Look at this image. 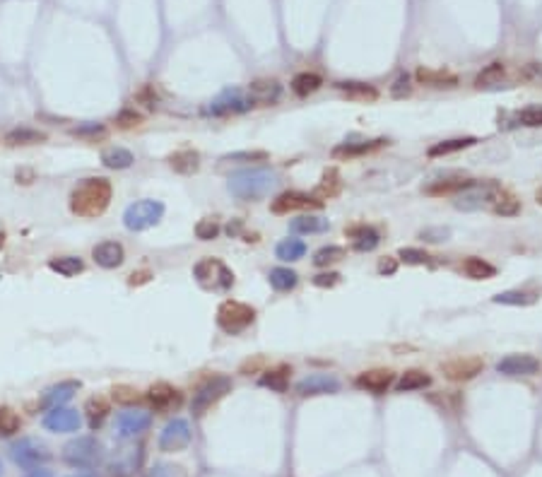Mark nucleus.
Returning <instances> with one entry per match:
<instances>
[{"mask_svg": "<svg viewBox=\"0 0 542 477\" xmlns=\"http://www.w3.org/2000/svg\"><path fill=\"white\" fill-rule=\"evenodd\" d=\"M111 196H114V188L108 178H84L70 193V210L78 217H97L108 207Z\"/></svg>", "mask_w": 542, "mask_h": 477, "instance_id": "nucleus-1", "label": "nucleus"}, {"mask_svg": "<svg viewBox=\"0 0 542 477\" xmlns=\"http://www.w3.org/2000/svg\"><path fill=\"white\" fill-rule=\"evenodd\" d=\"M277 186V174L272 169H241L227 178V188L239 200H258L266 198Z\"/></svg>", "mask_w": 542, "mask_h": 477, "instance_id": "nucleus-2", "label": "nucleus"}, {"mask_svg": "<svg viewBox=\"0 0 542 477\" xmlns=\"http://www.w3.org/2000/svg\"><path fill=\"white\" fill-rule=\"evenodd\" d=\"M232 391V379L224 374H212L193 391V400H191V412L196 417H202L217 400H222L224 395Z\"/></svg>", "mask_w": 542, "mask_h": 477, "instance_id": "nucleus-3", "label": "nucleus"}, {"mask_svg": "<svg viewBox=\"0 0 542 477\" xmlns=\"http://www.w3.org/2000/svg\"><path fill=\"white\" fill-rule=\"evenodd\" d=\"M60 456L70 467H94L97 463H102L104 446L97 437H78L65 443Z\"/></svg>", "mask_w": 542, "mask_h": 477, "instance_id": "nucleus-4", "label": "nucleus"}, {"mask_svg": "<svg viewBox=\"0 0 542 477\" xmlns=\"http://www.w3.org/2000/svg\"><path fill=\"white\" fill-rule=\"evenodd\" d=\"M10 458L22 470H36V467H44L51 461V448L41 439L25 437L10 446Z\"/></svg>", "mask_w": 542, "mask_h": 477, "instance_id": "nucleus-5", "label": "nucleus"}, {"mask_svg": "<svg viewBox=\"0 0 542 477\" xmlns=\"http://www.w3.org/2000/svg\"><path fill=\"white\" fill-rule=\"evenodd\" d=\"M502 188L494 181H470L463 191L456 193V207L458 210H480V207H492Z\"/></svg>", "mask_w": 542, "mask_h": 477, "instance_id": "nucleus-6", "label": "nucleus"}, {"mask_svg": "<svg viewBox=\"0 0 542 477\" xmlns=\"http://www.w3.org/2000/svg\"><path fill=\"white\" fill-rule=\"evenodd\" d=\"M164 217V202L159 200H138L133 205L126 207L123 212V224L130 231H145L150 226L159 224V220Z\"/></svg>", "mask_w": 542, "mask_h": 477, "instance_id": "nucleus-7", "label": "nucleus"}, {"mask_svg": "<svg viewBox=\"0 0 542 477\" xmlns=\"http://www.w3.org/2000/svg\"><path fill=\"white\" fill-rule=\"evenodd\" d=\"M253 318H256V311L248 304H244V301H234V299L224 301V304L217 309V325L229 335L246 330L248 325L253 323Z\"/></svg>", "mask_w": 542, "mask_h": 477, "instance_id": "nucleus-8", "label": "nucleus"}, {"mask_svg": "<svg viewBox=\"0 0 542 477\" xmlns=\"http://www.w3.org/2000/svg\"><path fill=\"white\" fill-rule=\"evenodd\" d=\"M193 275L205 290H229L234 285V272L217 258H205L193 268Z\"/></svg>", "mask_w": 542, "mask_h": 477, "instance_id": "nucleus-9", "label": "nucleus"}, {"mask_svg": "<svg viewBox=\"0 0 542 477\" xmlns=\"http://www.w3.org/2000/svg\"><path fill=\"white\" fill-rule=\"evenodd\" d=\"M253 106V99L248 97V92H244L241 87H227L217 94L205 111L210 116H232V113H244Z\"/></svg>", "mask_w": 542, "mask_h": 477, "instance_id": "nucleus-10", "label": "nucleus"}, {"mask_svg": "<svg viewBox=\"0 0 542 477\" xmlns=\"http://www.w3.org/2000/svg\"><path fill=\"white\" fill-rule=\"evenodd\" d=\"M150 424H152V415H150L148 410L128 408V410H123V412L116 415L114 429L121 439H133V437H140V434L148 432Z\"/></svg>", "mask_w": 542, "mask_h": 477, "instance_id": "nucleus-11", "label": "nucleus"}, {"mask_svg": "<svg viewBox=\"0 0 542 477\" xmlns=\"http://www.w3.org/2000/svg\"><path fill=\"white\" fill-rule=\"evenodd\" d=\"M140 461H143V448L135 443H123L108 458V472L111 477H130L140 467Z\"/></svg>", "mask_w": 542, "mask_h": 477, "instance_id": "nucleus-12", "label": "nucleus"}, {"mask_svg": "<svg viewBox=\"0 0 542 477\" xmlns=\"http://www.w3.org/2000/svg\"><path fill=\"white\" fill-rule=\"evenodd\" d=\"M191 443V424L183 417H174L167 422V427L159 434V448L164 453H176Z\"/></svg>", "mask_w": 542, "mask_h": 477, "instance_id": "nucleus-13", "label": "nucleus"}, {"mask_svg": "<svg viewBox=\"0 0 542 477\" xmlns=\"http://www.w3.org/2000/svg\"><path fill=\"white\" fill-rule=\"evenodd\" d=\"M41 422H44V429H49V432H54V434H73L80 429L82 417H80V412L73 408H56V410H49Z\"/></svg>", "mask_w": 542, "mask_h": 477, "instance_id": "nucleus-14", "label": "nucleus"}, {"mask_svg": "<svg viewBox=\"0 0 542 477\" xmlns=\"http://www.w3.org/2000/svg\"><path fill=\"white\" fill-rule=\"evenodd\" d=\"M540 360L532 354H506L497 362V371L504 376H532L540 371Z\"/></svg>", "mask_w": 542, "mask_h": 477, "instance_id": "nucleus-15", "label": "nucleus"}, {"mask_svg": "<svg viewBox=\"0 0 542 477\" xmlns=\"http://www.w3.org/2000/svg\"><path fill=\"white\" fill-rule=\"evenodd\" d=\"M340 391V381L331 374H309L296 384V395L309 398V395H328Z\"/></svg>", "mask_w": 542, "mask_h": 477, "instance_id": "nucleus-16", "label": "nucleus"}, {"mask_svg": "<svg viewBox=\"0 0 542 477\" xmlns=\"http://www.w3.org/2000/svg\"><path fill=\"white\" fill-rule=\"evenodd\" d=\"M78 391H80V381H58V384L44 388V393H41V398H39V405L44 410L63 408L68 400L75 398Z\"/></svg>", "mask_w": 542, "mask_h": 477, "instance_id": "nucleus-17", "label": "nucleus"}, {"mask_svg": "<svg viewBox=\"0 0 542 477\" xmlns=\"http://www.w3.org/2000/svg\"><path fill=\"white\" fill-rule=\"evenodd\" d=\"M148 403L152 405L157 412H172L176 410L178 405L183 403V395L178 388L169 384H154L152 388L148 391Z\"/></svg>", "mask_w": 542, "mask_h": 477, "instance_id": "nucleus-18", "label": "nucleus"}, {"mask_svg": "<svg viewBox=\"0 0 542 477\" xmlns=\"http://www.w3.org/2000/svg\"><path fill=\"white\" fill-rule=\"evenodd\" d=\"M299 207H320V200H318V198H314V196H309V193L287 191V193H282V196H277L275 200H272L270 210L275 212V215H285V212L299 210Z\"/></svg>", "mask_w": 542, "mask_h": 477, "instance_id": "nucleus-19", "label": "nucleus"}, {"mask_svg": "<svg viewBox=\"0 0 542 477\" xmlns=\"http://www.w3.org/2000/svg\"><path fill=\"white\" fill-rule=\"evenodd\" d=\"M482 360L480 357H458L444 364V374L451 381H470L482 371Z\"/></svg>", "mask_w": 542, "mask_h": 477, "instance_id": "nucleus-20", "label": "nucleus"}, {"mask_svg": "<svg viewBox=\"0 0 542 477\" xmlns=\"http://www.w3.org/2000/svg\"><path fill=\"white\" fill-rule=\"evenodd\" d=\"M92 258L99 268H106V270H114V268L123 266L126 251L119 242H102L92 248Z\"/></svg>", "mask_w": 542, "mask_h": 477, "instance_id": "nucleus-21", "label": "nucleus"}, {"mask_svg": "<svg viewBox=\"0 0 542 477\" xmlns=\"http://www.w3.org/2000/svg\"><path fill=\"white\" fill-rule=\"evenodd\" d=\"M393 371L390 369H371V371H362L357 376V386L366 393H384V391L390 388L393 384Z\"/></svg>", "mask_w": 542, "mask_h": 477, "instance_id": "nucleus-22", "label": "nucleus"}, {"mask_svg": "<svg viewBox=\"0 0 542 477\" xmlns=\"http://www.w3.org/2000/svg\"><path fill=\"white\" fill-rule=\"evenodd\" d=\"M282 94V87L277 80H256L248 84V97L253 99V104H275Z\"/></svg>", "mask_w": 542, "mask_h": 477, "instance_id": "nucleus-23", "label": "nucleus"}, {"mask_svg": "<svg viewBox=\"0 0 542 477\" xmlns=\"http://www.w3.org/2000/svg\"><path fill=\"white\" fill-rule=\"evenodd\" d=\"M169 167L178 174H193L200 167V154L196 150H178V152L169 154Z\"/></svg>", "mask_w": 542, "mask_h": 477, "instance_id": "nucleus-24", "label": "nucleus"}, {"mask_svg": "<svg viewBox=\"0 0 542 477\" xmlns=\"http://www.w3.org/2000/svg\"><path fill=\"white\" fill-rule=\"evenodd\" d=\"M347 236L350 239H355V248L357 251H374L376 246H379V231L371 229V226L366 224H360V226H352V229H347Z\"/></svg>", "mask_w": 542, "mask_h": 477, "instance_id": "nucleus-25", "label": "nucleus"}, {"mask_svg": "<svg viewBox=\"0 0 542 477\" xmlns=\"http://www.w3.org/2000/svg\"><path fill=\"white\" fill-rule=\"evenodd\" d=\"M275 256L285 263L301 261V258L306 256V244L301 242V239H294V236H292V239H282L275 248Z\"/></svg>", "mask_w": 542, "mask_h": 477, "instance_id": "nucleus-26", "label": "nucleus"}, {"mask_svg": "<svg viewBox=\"0 0 542 477\" xmlns=\"http://www.w3.org/2000/svg\"><path fill=\"white\" fill-rule=\"evenodd\" d=\"M325 229H328V220H320L316 215H301L290 222V231L294 234H320Z\"/></svg>", "mask_w": 542, "mask_h": 477, "instance_id": "nucleus-27", "label": "nucleus"}, {"mask_svg": "<svg viewBox=\"0 0 542 477\" xmlns=\"http://www.w3.org/2000/svg\"><path fill=\"white\" fill-rule=\"evenodd\" d=\"M133 162H135L133 152L126 148H108L102 152V164L108 169H128L133 167Z\"/></svg>", "mask_w": 542, "mask_h": 477, "instance_id": "nucleus-28", "label": "nucleus"}, {"mask_svg": "<svg viewBox=\"0 0 542 477\" xmlns=\"http://www.w3.org/2000/svg\"><path fill=\"white\" fill-rule=\"evenodd\" d=\"M338 89L347 99H355V102H374V99H379V92L364 82H338Z\"/></svg>", "mask_w": 542, "mask_h": 477, "instance_id": "nucleus-29", "label": "nucleus"}, {"mask_svg": "<svg viewBox=\"0 0 542 477\" xmlns=\"http://www.w3.org/2000/svg\"><path fill=\"white\" fill-rule=\"evenodd\" d=\"M429 384H432V376H429L427 371L410 369V371H405V374L400 376V381H398V384H395V388H398L400 393H410V391L427 388Z\"/></svg>", "mask_w": 542, "mask_h": 477, "instance_id": "nucleus-30", "label": "nucleus"}, {"mask_svg": "<svg viewBox=\"0 0 542 477\" xmlns=\"http://www.w3.org/2000/svg\"><path fill=\"white\" fill-rule=\"evenodd\" d=\"M49 268L63 277H75L84 270V263H82V258H78V256H58V258H51Z\"/></svg>", "mask_w": 542, "mask_h": 477, "instance_id": "nucleus-31", "label": "nucleus"}, {"mask_svg": "<svg viewBox=\"0 0 542 477\" xmlns=\"http://www.w3.org/2000/svg\"><path fill=\"white\" fill-rule=\"evenodd\" d=\"M320 84H323L320 75H316V73H299V75H294V80H292V92H294L296 97H309V94L318 92Z\"/></svg>", "mask_w": 542, "mask_h": 477, "instance_id": "nucleus-32", "label": "nucleus"}, {"mask_svg": "<svg viewBox=\"0 0 542 477\" xmlns=\"http://www.w3.org/2000/svg\"><path fill=\"white\" fill-rule=\"evenodd\" d=\"M478 143L475 138H453V140H444V143H436L429 148V157H446V154H453V152H460V150L465 148H473V145Z\"/></svg>", "mask_w": 542, "mask_h": 477, "instance_id": "nucleus-33", "label": "nucleus"}, {"mask_svg": "<svg viewBox=\"0 0 542 477\" xmlns=\"http://www.w3.org/2000/svg\"><path fill=\"white\" fill-rule=\"evenodd\" d=\"M261 386L275 391V393H285L290 386V369L287 367H277V369H268L261 376Z\"/></svg>", "mask_w": 542, "mask_h": 477, "instance_id": "nucleus-34", "label": "nucleus"}, {"mask_svg": "<svg viewBox=\"0 0 542 477\" xmlns=\"http://www.w3.org/2000/svg\"><path fill=\"white\" fill-rule=\"evenodd\" d=\"M268 280H270L272 290L277 292H290L296 287V282H299V275H296L294 270H290V268H272L270 275H268Z\"/></svg>", "mask_w": 542, "mask_h": 477, "instance_id": "nucleus-35", "label": "nucleus"}, {"mask_svg": "<svg viewBox=\"0 0 542 477\" xmlns=\"http://www.w3.org/2000/svg\"><path fill=\"white\" fill-rule=\"evenodd\" d=\"M463 272L468 277H473V280H489V277L497 275V268H494L492 263L482 261V258L473 256L463 263Z\"/></svg>", "mask_w": 542, "mask_h": 477, "instance_id": "nucleus-36", "label": "nucleus"}, {"mask_svg": "<svg viewBox=\"0 0 542 477\" xmlns=\"http://www.w3.org/2000/svg\"><path fill=\"white\" fill-rule=\"evenodd\" d=\"M46 140V133H41V130H34V128H15L10 130V133L5 135V143L12 145V148H17V145H36V143H44Z\"/></svg>", "mask_w": 542, "mask_h": 477, "instance_id": "nucleus-37", "label": "nucleus"}, {"mask_svg": "<svg viewBox=\"0 0 542 477\" xmlns=\"http://www.w3.org/2000/svg\"><path fill=\"white\" fill-rule=\"evenodd\" d=\"M417 80L422 84H432V87H453L458 80L456 75L444 73V70H417Z\"/></svg>", "mask_w": 542, "mask_h": 477, "instance_id": "nucleus-38", "label": "nucleus"}, {"mask_svg": "<svg viewBox=\"0 0 542 477\" xmlns=\"http://www.w3.org/2000/svg\"><path fill=\"white\" fill-rule=\"evenodd\" d=\"M84 412H87V419H89V427L97 429L102 427V422L106 419L108 415V403L104 398H89L87 405H84Z\"/></svg>", "mask_w": 542, "mask_h": 477, "instance_id": "nucleus-39", "label": "nucleus"}, {"mask_svg": "<svg viewBox=\"0 0 542 477\" xmlns=\"http://www.w3.org/2000/svg\"><path fill=\"white\" fill-rule=\"evenodd\" d=\"M492 210L497 212V215H502V217H513V215H518V212H521V202H518L516 198L511 196V193L502 191L497 196V200H494Z\"/></svg>", "mask_w": 542, "mask_h": 477, "instance_id": "nucleus-40", "label": "nucleus"}, {"mask_svg": "<svg viewBox=\"0 0 542 477\" xmlns=\"http://www.w3.org/2000/svg\"><path fill=\"white\" fill-rule=\"evenodd\" d=\"M384 145V140H374V143H360V145H338L335 150H333V157H355V154H366L371 152V150L381 148Z\"/></svg>", "mask_w": 542, "mask_h": 477, "instance_id": "nucleus-41", "label": "nucleus"}, {"mask_svg": "<svg viewBox=\"0 0 542 477\" xmlns=\"http://www.w3.org/2000/svg\"><path fill=\"white\" fill-rule=\"evenodd\" d=\"M20 427H22V419L15 410L0 408V434H3V437H12V434L20 432Z\"/></svg>", "mask_w": 542, "mask_h": 477, "instance_id": "nucleus-42", "label": "nucleus"}, {"mask_svg": "<svg viewBox=\"0 0 542 477\" xmlns=\"http://www.w3.org/2000/svg\"><path fill=\"white\" fill-rule=\"evenodd\" d=\"M535 301V294L530 292H502L494 296V304H511V306H528Z\"/></svg>", "mask_w": 542, "mask_h": 477, "instance_id": "nucleus-43", "label": "nucleus"}, {"mask_svg": "<svg viewBox=\"0 0 542 477\" xmlns=\"http://www.w3.org/2000/svg\"><path fill=\"white\" fill-rule=\"evenodd\" d=\"M342 258H345V248H340V246H325V248H320V251L314 256V266L325 268V266H331V263L342 261Z\"/></svg>", "mask_w": 542, "mask_h": 477, "instance_id": "nucleus-44", "label": "nucleus"}, {"mask_svg": "<svg viewBox=\"0 0 542 477\" xmlns=\"http://www.w3.org/2000/svg\"><path fill=\"white\" fill-rule=\"evenodd\" d=\"M148 477H188V472L183 465H174V463H157V465L148 472Z\"/></svg>", "mask_w": 542, "mask_h": 477, "instance_id": "nucleus-45", "label": "nucleus"}, {"mask_svg": "<svg viewBox=\"0 0 542 477\" xmlns=\"http://www.w3.org/2000/svg\"><path fill=\"white\" fill-rule=\"evenodd\" d=\"M502 78H504V65L502 63H492V65H487V68H484L482 73L478 75L475 84H478V87H487V84L499 82Z\"/></svg>", "mask_w": 542, "mask_h": 477, "instance_id": "nucleus-46", "label": "nucleus"}, {"mask_svg": "<svg viewBox=\"0 0 542 477\" xmlns=\"http://www.w3.org/2000/svg\"><path fill=\"white\" fill-rule=\"evenodd\" d=\"M217 234H220V224L212 217H205L196 224V236L200 242H212V239H217Z\"/></svg>", "mask_w": 542, "mask_h": 477, "instance_id": "nucleus-47", "label": "nucleus"}, {"mask_svg": "<svg viewBox=\"0 0 542 477\" xmlns=\"http://www.w3.org/2000/svg\"><path fill=\"white\" fill-rule=\"evenodd\" d=\"M470 181H434L432 186L424 188V193H432V196H441V193H458L468 186Z\"/></svg>", "mask_w": 542, "mask_h": 477, "instance_id": "nucleus-48", "label": "nucleus"}, {"mask_svg": "<svg viewBox=\"0 0 542 477\" xmlns=\"http://www.w3.org/2000/svg\"><path fill=\"white\" fill-rule=\"evenodd\" d=\"M70 133H73L75 138L97 140V138H102V135L106 133V128H104L102 124H92V121H87V124H82V126H78V128H73Z\"/></svg>", "mask_w": 542, "mask_h": 477, "instance_id": "nucleus-49", "label": "nucleus"}, {"mask_svg": "<svg viewBox=\"0 0 542 477\" xmlns=\"http://www.w3.org/2000/svg\"><path fill=\"white\" fill-rule=\"evenodd\" d=\"M518 121L528 128H537L542 126V106H526L521 113H518Z\"/></svg>", "mask_w": 542, "mask_h": 477, "instance_id": "nucleus-50", "label": "nucleus"}, {"mask_svg": "<svg viewBox=\"0 0 542 477\" xmlns=\"http://www.w3.org/2000/svg\"><path fill=\"white\" fill-rule=\"evenodd\" d=\"M268 159V152L263 150H246V152H232L227 157H222V162H263Z\"/></svg>", "mask_w": 542, "mask_h": 477, "instance_id": "nucleus-51", "label": "nucleus"}, {"mask_svg": "<svg viewBox=\"0 0 542 477\" xmlns=\"http://www.w3.org/2000/svg\"><path fill=\"white\" fill-rule=\"evenodd\" d=\"M116 124H119L121 128H133V126L143 124V116H140L135 108H123V111L116 116Z\"/></svg>", "mask_w": 542, "mask_h": 477, "instance_id": "nucleus-52", "label": "nucleus"}, {"mask_svg": "<svg viewBox=\"0 0 542 477\" xmlns=\"http://www.w3.org/2000/svg\"><path fill=\"white\" fill-rule=\"evenodd\" d=\"M398 256L403 258L405 263H410V266H422V263H427V261H429L427 253L419 251V248H400Z\"/></svg>", "mask_w": 542, "mask_h": 477, "instance_id": "nucleus-53", "label": "nucleus"}, {"mask_svg": "<svg viewBox=\"0 0 542 477\" xmlns=\"http://www.w3.org/2000/svg\"><path fill=\"white\" fill-rule=\"evenodd\" d=\"M111 393H114L116 403H133V400H138V388H133V386H116Z\"/></svg>", "mask_w": 542, "mask_h": 477, "instance_id": "nucleus-54", "label": "nucleus"}, {"mask_svg": "<svg viewBox=\"0 0 542 477\" xmlns=\"http://www.w3.org/2000/svg\"><path fill=\"white\" fill-rule=\"evenodd\" d=\"M338 282H340V275H338V272H320V275L314 277L316 287H335Z\"/></svg>", "mask_w": 542, "mask_h": 477, "instance_id": "nucleus-55", "label": "nucleus"}, {"mask_svg": "<svg viewBox=\"0 0 542 477\" xmlns=\"http://www.w3.org/2000/svg\"><path fill=\"white\" fill-rule=\"evenodd\" d=\"M449 234L451 231L449 229H424L422 231V239H427V242H446L449 239Z\"/></svg>", "mask_w": 542, "mask_h": 477, "instance_id": "nucleus-56", "label": "nucleus"}, {"mask_svg": "<svg viewBox=\"0 0 542 477\" xmlns=\"http://www.w3.org/2000/svg\"><path fill=\"white\" fill-rule=\"evenodd\" d=\"M395 270H398V261H395V258L386 256V258H381V261H379V272H381V275H393Z\"/></svg>", "mask_w": 542, "mask_h": 477, "instance_id": "nucleus-57", "label": "nucleus"}, {"mask_svg": "<svg viewBox=\"0 0 542 477\" xmlns=\"http://www.w3.org/2000/svg\"><path fill=\"white\" fill-rule=\"evenodd\" d=\"M390 92L395 94V97H403V94H410V80H408V75H403V78H398L393 82V89Z\"/></svg>", "mask_w": 542, "mask_h": 477, "instance_id": "nucleus-58", "label": "nucleus"}, {"mask_svg": "<svg viewBox=\"0 0 542 477\" xmlns=\"http://www.w3.org/2000/svg\"><path fill=\"white\" fill-rule=\"evenodd\" d=\"M25 477H54V472L44 470V467H36V470H32L30 475H25Z\"/></svg>", "mask_w": 542, "mask_h": 477, "instance_id": "nucleus-59", "label": "nucleus"}, {"mask_svg": "<svg viewBox=\"0 0 542 477\" xmlns=\"http://www.w3.org/2000/svg\"><path fill=\"white\" fill-rule=\"evenodd\" d=\"M68 477H97L94 472H75V475H68Z\"/></svg>", "mask_w": 542, "mask_h": 477, "instance_id": "nucleus-60", "label": "nucleus"}, {"mask_svg": "<svg viewBox=\"0 0 542 477\" xmlns=\"http://www.w3.org/2000/svg\"><path fill=\"white\" fill-rule=\"evenodd\" d=\"M537 202H540V205H542V188H540V191H537Z\"/></svg>", "mask_w": 542, "mask_h": 477, "instance_id": "nucleus-61", "label": "nucleus"}, {"mask_svg": "<svg viewBox=\"0 0 542 477\" xmlns=\"http://www.w3.org/2000/svg\"><path fill=\"white\" fill-rule=\"evenodd\" d=\"M0 475H3V463H0Z\"/></svg>", "mask_w": 542, "mask_h": 477, "instance_id": "nucleus-62", "label": "nucleus"}]
</instances>
